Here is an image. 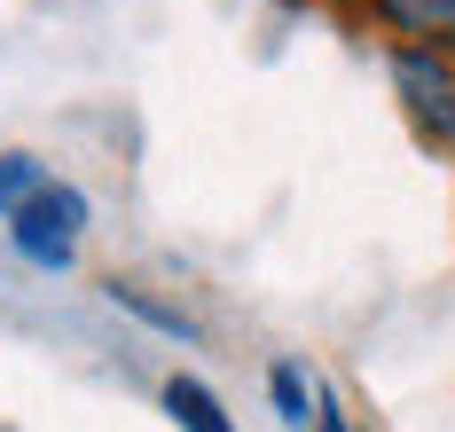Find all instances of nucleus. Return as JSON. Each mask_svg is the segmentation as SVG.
Segmentation results:
<instances>
[{
    "instance_id": "obj_1",
    "label": "nucleus",
    "mask_w": 455,
    "mask_h": 432,
    "mask_svg": "<svg viewBox=\"0 0 455 432\" xmlns=\"http://www.w3.org/2000/svg\"><path fill=\"white\" fill-rule=\"evenodd\" d=\"M79 228H87V196L71 189V181H40V196L16 212V252L40 260V268H71Z\"/></svg>"
},
{
    "instance_id": "obj_2",
    "label": "nucleus",
    "mask_w": 455,
    "mask_h": 432,
    "mask_svg": "<svg viewBox=\"0 0 455 432\" xmlns=\"http://www.w3.org/2000/svg\"><path fill=\"white\" fill-rule=\"evenodd\" d=\"M393 87H401V102H409V118L432 134V142L455 149V63L432 48H401L393 55Z\"/></svg>"
},
{
    "instance_id": "obj_3",
    "label": "nucleus",
    "mask_w": 455,
    "mask_h": 432,
    "mask_svg": "<svg viewBox=\"0 0 455 432\" xmlns=\"http://www.w3.org/2000/svg\"><path fill=\"white\" fill-rule=\"evenodd\" d=\"M377 16L393 32L424 40L432 55H455V0H377Z\"/></svg>"
},
{
    "instance_id": "obj_4",
    "label": "nucleus",
    "mask_w": 455,
    "mask_h": 432,
    "mask_svg": "<svg viewBox=\"0 0 455 432\" xmlns=\"http://www.w3.org/2000/svg\"><path fill=\"white\" fill-rule=\"evenodd\" d=\"M165 409L181 417V432H235V425H228V409L196 378H173V385H165Z\"/></svg>"
},
{
    "instance_id": "obj_5",
    "label": "nucleus",
    "mask_w": 455,
    "mask_h": 432,
    "mask_svg": "<svg viewBox=\"0 0 455 432\" xmlns=\"http://www.w3.org/2000/svg\"><path fill=\"white\" fill-rule=\"evenodd\" d=\"M32 196H40V165H32L24 149H8V157H0V220H16Z\"/></svg>"
},
{
    "instance_id": "obj_6",
    "label": "nucleus",
    "mask_w": 455,
    "mask_h": 432,
    "mask_svg": "<svg viewBox=\"0 0 455 432\" xmlns=\"http://www.w3.org/2000/svg\"><path fill=\"white\" fill-rule=\"evenodd\" d=\"M267 393H275V409H283V425H307V370L299 362H275V378H267Z\"/></svg>"
},
{
    "instance_id": "obj_7",
    "label": "nucleus",
    "mask_w": 455,
    "mask_h": 432,
    "mask_svg": "<svg viewBox=\"0 0 455 432\" xmlns=\"http://www.w3.org/2000/svg\"><path fill=\"white\" fill-rule=\"evenodd\" d=\"M315 425H322V432H346V425H338V409H322V417H315Z\"/></svg>"
}]
</instances>
